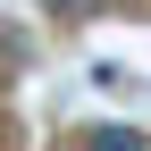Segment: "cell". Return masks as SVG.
<instances>
[{
	"instance_id": "cell-1",
	"label": "cell",
	"mask_w": 151,
	"mask_h": 151,
	"mask_svg": "<svg viewBox=\"0 0 151 151\" xmlns=\"http://www.w3.org/2000/svg\"><path fill=\"white\" fill-rule=\"evenodd\" d=\"M76 151H151V134H143V126H84Z\"/></svg>"
},
{
	"instance_id": "cell-2",
	"label": "cell",
	"mask_w": 151,
	"mask_h": 151,
	"mask_svg": "<svg viewBox=\"0 0 151 151\" xmlns=\"http://www.w3.org/2000/svg\"><path fill=\"white\" fill-rule=\"evenodd\" d=\"M50 9H59V17H92L101 0H50Z\"/></svg>"
}]
</instances>
